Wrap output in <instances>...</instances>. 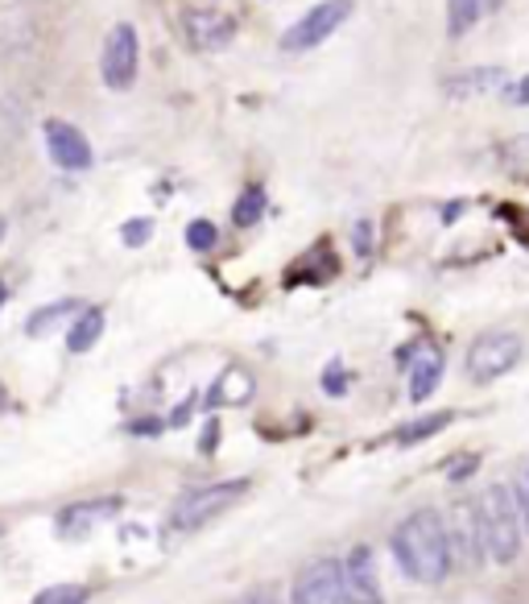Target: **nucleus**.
Here are the masks:
<instances>
[{"mask_svg": "<svg viewBox=\"0 0 529 604\" xmlns=\"http://www.w3.org/2000/svg\"><path fill=\"white\" fill-rule=\"evenodd\" d=\"M393 559L402 563L409 580L418 583H439L447 580L451 563V542H447V521L434 509H418L409 514L397 530H393Z\"/></svg>", "mask_w": 529, "mask_h": 604, "instance_id": "obj_1", "label": "nucleus"}, {"mask_svg": "<svg viewBox=\"0 0 529 604\" xmlns=\"http://www.w3.org/2000/svg\"><path fill=\"white\" fill-rule=\"evenodd\" d=\"M476 530H480V551L484 559L496 563V567H509L517 555H521V521H517V509H513L509 489H489L484 497L476 501Z\"/></svg>", "mask_w": 529, "mask_h": 604, "instance_id": "obj_2", "label": "nucleus"}, {"mask_svg": "<svg viewBox=\"0 0 529 604\" xmlns=\"http://www.w3.org/2000/svg\"><path fill=\"white\" fill-rule=\"evenodd\" d=\"M248 489V480H224V484H207V489H195V493H186L179 505H174V514H170V526L174 530H199L207 521H216L224 514L232 501L241 497Z\"/></svg>", "mask_w": 529, "mask_h": 604, "instance_id": "obj_3", "label": "nucleus"}, {"mask_svg": "<svg viewBox=\"0 0 529 604\" xmlns=\"http://www.w3.org/2000/svg\"><path fill=\"white\" fill-rule=\"evenodd\" d=\"M347 13H352V0H323V4H315L310 13H303V17L282 34V50L285 54H303V50L323 46L327 38L347 22Z\"/></svg>", "mask_w": 529, "mask_h": 604, "instance_id": "obj_4", "label": "nucleus"}, {"mask_svg": "<svg viewBox=\"0 0 529 604\" xmlns=\"http://www.w3.org/2000/svg\"><path fill=\"white\" fill-rule=\"evenodd\" d=\"M137 63H142V42H137V29L128 22L112 25L108 38H103L100 54V75L112 91H128L137 84Z\"/></svg>", "mask_w": 529, "mask_h": 604, "instance_id": "obj_5", "label": "nucleus"}, {"mask_svg": "<svg viewBox=\"0 0 529 604\" xmlns=\"http://www.w3.org/2000/svg\"><path fill=\"white\" fill-rule=\"evenodd\" d=\"M521 335H513V332H489V335H480L476 344L468 348V377L471 381H496V377H505L521 360Z\"/></svg>", "mask_w": 529, "mask_h": 604, "instance_id": "obj_6", "label": "nucleus"}, {"mask_svg": "<svg viewBox=\"0 0 529 604\" xmlns=\"http://www.w3.org/2000/svg\"><path fill=\"white\" fill-rule=\"evenodd\" d=\"M294 604H352L347 601V583H344V563L319 559L298 571L294 580Z\"/></svg>", "mask_w": 529, "mask_h": 604, "instance_id": "obj_7", "label": "nucleus"}, {"mask_svg": "<svg viewBox=\"0 0 529 604\" xmlns=\"http://www.w3.org/2000/svg\"><path fill=\"white\" fill-rule=\"evenodd\" d=\"M46 153H50V162L62 170H87L91 167V146H87V137H83L75 125H66V121H46Z\"/></svg>", "mask_w": 529, "mask_h": 604, "instance_id": "obj_8", "label": "nucleus"}, {"mask_svg": "<svg viewBox=\"0 0 529 604\" xmlns=\"http://www.w3.org/2000/svg\"><path fill=\"white\" fill-rule=\"evenodd\" d=\"M183 29L195 50H224L236 38V22L216 13V9H190L183 17Z\"/></svg>", "mask_w": 529, "mask_h": 604, "instance_id": "obj_9", "label": "nucleus"}, {"mask_svg": "<svg viewBox=\"0 0 529 604\" xmlns=\"http://www.w3.org/2000/svg\"><path fill=\"white\" fill-rule=\"evenodd\" d=\"M447 542H451V563H476L484 559L480 551V530H476V505H455L447 518Z\"/></svg>", "mask_w": 529, "mask_h": 604, "instance_id": "obj_10", "label": "nucleus"}, {"mask_svg": "<svg viewBox=\"0 0 529 604\" xmlns=\"http://www.w3.org/2000/svg\"><path fill=\"white\" fill-rule=\"evenodd\" d=\"M344 583H347V601L352 604H381V580H377V563L368 546H356L344 559Z\"/></svg>", "mask_w": 529, "mask_h": 604, "instance_id": "obj_11", "label": "nucleus"}, {"mask_svg": "<svg viewBox=\"0 0 529 604\" xmlns=\"http://www.w3.org/2000/svg\"><path fill=\"white\" fill-rule=\"evenodd\" d=\"M121 514V497H96V501H79V505H66L59 514V530L66 539H79V534H91L96 526H103L108 518Z\"/></svg>", "mask_w": 529, "mask_h": 604, "instance_id": "obj_12", "label": "nucleus"}, {"mask_svg": "<svg viewBox=\"0 0 529 604\" xmlns=\"http://www.w3.org/2000/svg\"><path fill=\"white\" fill-rule=\"evenodd\" d=\"M501 84H505V71H501V66H468V71H455V75H447L443 91L455 96V100H471V96L496 91Z\"/></svg>", "mask_w": 529, "mask_h": 604, "instance_id": "obj_13", "label": "nucleus"}, {"mask_svg": "<svg viewBox=\"0 0 529 604\" xmlns=\"http://www.w3.org/2000/svg\"><path fill=\"white\" fill-rule=\"evenodd\" d=\"M439 381H443V353L427 348L409 365V402H427L439 390Z\"/></svg>", "mask_w": 529, "mask_h": 604, "instance_id": "obj_14", "label": "nucleus"}, {"mask_svg": "<svg viewBox=\"0 0 529 604\" xmlns=\"http://www.w3.org/2000/svg\"><path fill=\"white\" fill-rule=\"evenodd\" d=\"M492 9H496V0H451L447 4V34L451 38H464L471 34L480 17H489Z\"/></svg>", "mask_w": 529, "mask_h": 604, "instance_id": "obj_15", "label": "nucleus"}, {"mask_svg": "<svg viewBox=\"0 0 529 604\" xmlns=\"http://www.w3.org/2000/svg\"><path fill=\"white\" fill-rule=\"evenodd\" d=\"M100 335H103V311L100 307H83L79 319H75L71 332H66V348H71V353H87V348H96Z\"/></svg>", "mask_w": 529, "mask_h": 604, "instance_id": "obj_16", "label": "nucleus"}, {"mask_svg": "<svg viewBox=\"0 0 529 604\" xmlns=\"http://www.w3.org/2000/svg\"><path fill=\"white\" fill-rule=\"evenodd\" d=\"M83 307L75 303V298H59V303H50V307H41V311L29 315V323H25V332L29 335H46L54 332L62 319H71V315H79Z\"/></svg>", "mask_w": 529, "mask_h": 604, "instance_id": "obj_17", "label": "nucleus"}, {"mask_svg": "<svg viewBox=\"0 0 529 604\" xmlns=\"http://www.w3.org/2000/svg\"><path fill=\"white\" fill-rule=\"evenodd\" d=\"M253 394V377L245 369H227L216 385H211V402H245Z\"/></svg>", "mask_w": 529, "mask_h": 604, "instance_id": "obj_18", "label": "nucleus"}, {"mask_svg": "<svg viewBox=\"0 0 529 604\" xmlns=\"http://www.w3.org/2000/svg\"><path fill=\"white\" fill-rule=\"evenodd\" d=\"M451 410H439V415H430V418H418V422H409V427H402L397 431V443L402 447H409V443H422V439H430V435H439L443 427H451Z\"/></svg>", "mask_w": 529, "mask_h": 604, "instance_id": "obj_19", "label": "nucleus"}, {"mask_svg": "<svg viewBox=\"0 0 529 604\" xmlns=\"http://www.w3.org/2000/svg\"><path fill=\"white\" fill-rule=\"evenodd\" d=\"M261 215H264V190L245 187V195H241L236 208H232V224H236V229H253Z\"/></svg>", "mask_w": 529, "mask_h": 604, "instance_id": "obj_20", "label": "nucleus"}, {"mask_svg": "<svg viewBox=\"0 0 529 604\" xmlns=\"http://www.w3.org/2000/svg\"><path fill=\"white\" fill-rule=\"evenodd\" d=\"M34 604H87V588L83 583H54L34 596Z\"/></svg>", "mask_w": 529, "mask_h": 604, "instance_id": "obj_21", "label": "nucleus"}, {"mask_svg": "<svg viewBox=\"0 0 529 604\" xmlns=\"http://www.w3.org/2000/svg\"><path fill=\"white\" fill-rule=\"evenodd\" d=\"M216 241H220V232H216L211 220H190V229H186V245H190V249L207 252V249H216Z\"/></svg>", "mask_w": 529, "mask_h": 604, "instance_id": "obj_22", "label": "nucleus"}, {"mask_svg": "<svg viewBox=\"0 0 529 604\" xmlns=\"http://www.w3.org/2000/svg\"><path fill=\"white\" fill-rule=\"evenodd\" d=\"M149 236H153V220H128V224L121 229V241L128 245V249H142Z\"/></svg>", "mask_w": 529, "mask_h": 604, "instance_id": "obj_23", "label": "nucleus"}, {"mask_svg": "<svg viewBox=\"0 0 529 604\" xmlns=\"http://www.w3.org/2000/svg\"><path fill=\"white\" fill-rule=\"evenodd\" d=\"M513 497V509H517V521H521V530L529 534V480H517L509 489Z\"/></svg>", "mask_w": 529, "mask_h": 604, "instance_id": "obj_24", "label": "nucleus"}, {"mask_svg": "<svg viewBox=\"0 0 529 604\" xmlns=\"http://www.w3.org/2000/svg\"><path fill=\"white\" fill-rule=\"evenodd\" d=\"M352 241H356V252L365 257V252H372V224L368 220H360L356 229H352Z\"/></svg>", "mask_w": 529, "mask_h": 604, "instance_id": "obj_25", "label": "nucleus"}, {"mask_svg": "<svg viewBox=\"0 0 529 604\" xmlns=\"http://www.w3.org/2000/svg\"><path fill=\"white\" fill-rule=\"evenodd\" d=\"M509 100H513V104H529V75H526V79H517V84L509 87Z\"/></svg>", "mask_w": 529, "mask_h": 604, "instance_id": "obj_26", "label": "nucleus"}, {"mask_svg": "<svg viewBox=\"0 0 529 604\" xmlns=\"http://www.w3.org/2000/svg\"><path fill=\"white\" fill-rule=\"evenodd\" d=\"M245 604H278V596H273V592H253Z\"/></svg>", "mask_w": 529, "mask_h": 604, "instance_id": "obj_27", "label": "nucleus"}, {"mask_svg": "<svg viewBox=\"0 0 529 604\" xmlns=\"http://www.w3.org/2000/svg\"><path fill=\"white\" fill-rule=\"evenodd\" d=\"M0 241H4V220H0Z\"/></svg>", "mask_w": 529, "mask_h": 604, "instance_id": "obj_28", "label": "nucleus"}, {"mask_svg": "<svg viewBox=\"0 0 529 604\" xmlns=\"http://www.w3.org/2000/svg\"><path fill=\"white\" fill-rule=\"evenodd\" d=\"M0 397H4V390H0Z\"/></svg>", "mask_w": 529, "mask_h": 604, "instance_id": "obj_29", "label": "nucleus"}, {"mask_svg": "<svg viewBox=\"0 0 529 604\" xmlns=\"http://www.w3.org/2000/svg\"><path fill=\"white\" fill-rule=\"evenodd\" d=\"M236 604H245V601H236Z\"/></svg>", "mask_w": 529, "mask_h": 604, "instance_id": "obj_30", "label": "nucleus"}]
</instances>
